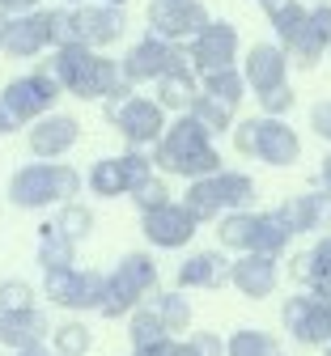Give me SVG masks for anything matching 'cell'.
<instances>
[{
	"mask_svg": "<svg viewBox=\"0 0 331 356\" xmlns=\"http://www.w3.org/2000/svg\"><path fill=\"white\" fill-rule=\"evenodd\" d=\"M128 13L111 5H77V9H52V47L81 42L89 51H102L123 38Z\"/></svg>",
	"mask_w": 331,
	"mask_h": 356,
	"instance_id": "277c9868",
	"label": "cell"
},
{
	"mask_svg": "<svg viewBox=\"0 0 331 356\" xmlns=\"http://www.w3.org/2000/svg\"><path fill=\"white\" fill-rule=\"evenodd\" d=\"M229 280V259L221 250H196L178 263V289H221Z\"/></svg>",
	"mask_w": 331,
	"mask_h": 356,
	"instance_id": "cb8c5ba5",
	"label": "cell"
},
{
	"mask_svg": "<svg viewBox=\"0 0 331 356\" xmlns=\"http://www.w3.org/2000/svg\"><path fill=\"white\" fill-rule=\"evenodd\" d=\"M280 323H285L289 339L302 348H327L331 343V309L310 297V293H293L280 309Z\"/></svg>",
	"mask_w": 331,
	"mask_h": 356,
	"instance_id": "9a60e30c",
	"label": "cell"
},
{
	"mask_svg": "<svg viewBox=\"0 0 331 356\" xmlns=\"http://www.w3.org/2000/svg\"><path fill=\"white\" fill-rule=\"evenodd\" d=\"M200 94L229 106V111H238V102L247 98V81L238 68H221V72H204V85H200Z\"/></svg>",
	"mask_w": 331,
	"mask_h": 356,
	"instance_id": "f1b7e54d",
	"label": "cell"
},
{
	"mask_svg": "<svg viewBox=\"0 0 331 356\" xmlns=\"http://www.w3.org/2000/svg\"><path fill=\"white\" fill-rule=\"evenodd\" d=\"M229 284L238 289L243 297H251V301H263V297H272L276 284H280V267H276V259L243 254V259L229 263Z\"/></svg>",
	"mask_w": 331,
	"mask_h": 356,
	"instance_id": "7402d4cb",
	"label": "cell"
},
{
	"mask_svg": "<svg viewBox=\"0 0 331 356\" xmlns=\"http://www.w3.org/2000/svg\"><path fill=\"white\" fill-rule=\"evenodd\" d=\"M153 174H174V178H187V183H196V178H208L221 165V153L213 145V136L192 119V115H178L174 123H166L162 140L153 145V157H149Z\"/></svg>",
	"mask_w": 331,
	"mask_h": 356,
	"instance_id": "7a4b0ae2",
	"label": "cell"
},
{
	"mask_svg": "<svg viewBox=\"0 0 331 356\" xmlns=\"http://www.w3.org/2000/svg\"><path fill=\"white\" fill-rule=\"evenodd\" d=\"M64 5H68V9H77V5H85V0H64Z\"/></svg>",
	"mask_w": 331,
	"mask_h": 356,
	"instance_id": "681fc988",
	"label": "cell"
},
{
	"mask_svg": "<svg viewBox=\"0 0 331 356\" xmlns=\"http://www.w3.org/2000/svg\"><path fill=\"white\" fill-rule=\"evenodd\" d=\"M149 309L162 318V327H166L170 335L192 327V305H187L183 293H153V305H149Z\"/></svg>",
	"mask_w": 331,
	"mask_h": 356,
	"instance_id": "d6a6232c",
	"label": "cell"
},
{
	"mask_svg": "<svg viewBox=\"0 0 331 356\" xmlns=\"http://www.w3.org/2000/svg\"><path fill=\"white\" fill-rule=\"evenodd\" d=\"M47 335H52V323L38 305L30 309H9V314H0V343L13 348V352H26V348H38Z\"/></svg>",
	"mask_w": 331,
	"mask_h": 356,
	"instance_id": "603a6c76",
	"label": "cell"
},
{
	"mask_svg": "<svg viewBox=\"0 0 331 356\" xmlns=\"http://www.w3.org/2000/svg\"><path fill=\"white\" fill-rule=\"evenodd\" d=\"M153 356H200V352L192 348V339H166Z\"/></svg>",
	"mask_w": 331,
	"mask_h": 356,
	"instance_id": "7bdbcfd3",
	"label": "cell"
},
{
	"mask_svg": "<svg viewBox=\"0 0 331 356\" xmlns=\"http://www.w3.org/2000/svg\"><path fill=\"white\" fill-rule=\"evenodd\" d=\"M187 115H192V119L208 131V136H221V131L233 127V111L221 106V102H213V98H204V94H196V102L187 106Z\"/></svg>",
	"mask_w": 331,
	"mask_h": 356,
	"instance_id": "e575fe53",
	"label": "cell"
},
{
	"mask_svg": "<svg viewBox=\"0 0 331 356\" xmlns=\"http://www.w3.org/2000/svg\"><path fill=\"white\" fill-rule=\"evenodd\" d=\"M238 72H243V81H247V89L255 98L268 94V89L289 85V60H285V51H280L276 42H255Z\"/></svg>",
	"mask_w": 331,
	"mask_h": 356,
	"instance_id": "ffe728a7",
	"label": "cell"
},
{
	"mask_svg": "<svg viewBox=\"0 0 331 356\" xmlns=\"http://www.w3.org/2000/svg\"><path fill=\"white\" fill-rule=\"evenodd\" d=\"M43 72L52 76L64 94L85 98V102H107L119 94H132V85L119 76V60L89 51L81 42H64V47H52V60L43 64Z\"/></svg>",
	"mask_w": 331,
	"mask_h": 356,
	"instance_id": "6da1fadb",
	"label": "cell"
},
{
	"mask_svg": "<svg viewBox=\"0 0 331 356\" xmlns=\"http://www.w3.org/2000/svg\"><path fill=\"white\" fill-rule=\"evenodd\" d=\"M38 0H0V13L5 17H17V13H34Z\"/></svg>",
	"mask_w": 331,
	"mask_h": 356,
	"instance_id": "ee69618b",
	"label": "cell"
},
{
	"mask_svg": "<svg viewBox=\"0 0 331 356\" xmlns=\"http://www.w3.org/2000/svg\"><path fill=\"white\" fill-rule=\"evenodd\" d=\"M30 153L38 157V161H60L77 140H81V123L72 119V115H60V111H52V115H43V119H34L30 123Z\"/></svg>",
	"mask_w": 331,
	"mask_h": 356,
	"instance_id": "d6986e66",
	"label": "cell"
},
{
	"mask_svg": "<svg viewBox=\"0 0 331 356\" xmlns=\"http://www.w3.org/2000/svg\"><path fill=\"white\" fill-rule=\"evenodd\" d=\"M306 13H310V30L318 34V42L331 47V0H318V5L306 9Z\"/></svg>",
	"mask_w": 331,
	"mask_h": 356,
	"instance_id": "ab89813d",
	"label": "cell"
},
{
	"mask_svg": "<svg viewBox=\"0 0 331 356\" xmlns=\"http://www.w3.org/2000/svg\"><path fill=\"white\" fill-rule=\"evenodd\" d=\"M192 348H196L200 356H225V339L213 335V331H196V335H192Z\"/></svg>",
	"mask_w": 331,
	"mask_h": 356,
	"instance_id": "b9f144b4",
	"label": "cell"
},
{
	"mask_svg": "<svg viewBox=\"0 0 331 356\" xmlns=\"http://www.w3.org/2000/svg\"><path fill=\"white\" fill-rule=\"evenodd\" d=\"M157 293V263L153 254L145 250H132L119 259V267L111 276H102V305H98V314L102 318H123L128 309H136L145 297Z\"/></svg>",
	"mask_w": 331,
	"mask_h": 356,
	"instance_id": "8992f818",
	"label": "cell"
},
{
	"mask_svg": "<svg viewBox=\"0 0 331 356\" xmlns=\"http://www.w3.org/2000/svg\"><path fill=\"white\" fill-rule=\"evenodd\" d=\"M102 5H111V9H123V5H128V0H102Z\"/></svg>",
	"mask_w": 331,
	"mask_h": 356,
	"instance_id": "c3c4849f",
	"label": "cell"
},
{
	"mask_svg": "<svg viewBox=\"0 0 331 356\" xmlns=\"http://www.w3.org/2000/svg\"><path fill=\"white\" fill-rule=\"evenodd\" d=\"M0 22H5V13H0Z\"/></svg>",
	"mask_w": 331,
	"mask_h": 356,
	"instance_id": "816d5d0a",
	"label": "cell"
},
{
	"mask_svg": "<svg viewBox=\"0 0 331 356\" xmlns=\"http://www.w3.org/2000/svg\"><path fill=\"white\" fill-rule=\"evenodd\" d=\"M140 229H145L149 246H157V250H183L196 238V220L183 204L170 200V204H162L153 212H140Z\"/></svg>",
	"mask_w": 331,
	"mask_h": 356,
	"instance_id": "ac0fdd59",
	"label": "cell"
},
{
	"mask_svg": "<svg viewBox=\"0 0 331 356\" xmlns=\"http://www.w3.org/2000/svg\"><path fill=\"white\" fill-rule=\"evenodd\" d=\"M43 297L56 301L72 314L102 305V272H85V267H60V272H43Z\"/></svg>",
	"mask_w": 331,
	"mask_h": 356,
	"instance_id": "7c38bea8",
	"label": "cell"
},
{
	"mask_svg": "<svg viewBox=\"0 0 331 356\" xmlns=\"http://www.w3.org/2000/svg\"><path fill=\"white\" fill-rule=\"evenodd\" d=\"M293 89L289 85H280V89H268V94H259V106H263V115L268 119H285L289 111H293Z\"/></svg>",
	"mask_w": 331,
	"mask_h": 356,
	"instance_id": "f35d334b",
	"label": "cell"
},
{
	"mask_svg": "<svg viewBox=\"0 0 331 356\" xmlns=\"http://www.w3.org/2000/svg\"><path fill=\"white\" fill-rule=\"evenodd\" d=\"M145 22H149V34L166 42H183V38H196L213 17L200 0H149Z\"/></svg>",
	"mask_w": 331,
	"mask_h": 356,
	"instance_id": "5bb4252c",
	"label": "cell"
},
{
	"mask_svg": "<svg viewBox=\"0 0 331 356\" xmlns=\"http://www.w3.org/2000/svg\"><path fill=\"white\" fill-rule=\"evenodd\" d=\"M17 356H52V352H47V348L38 343V348H26V352H17Z\"/></svg>",
	"mask_w": 331,
	"mask_h": 356,
	"instance_id": "7dc6e473",
	"label": "cell"
},
{
	"mask_svg": "<svg viewBox=\"0 0 331 356\" xmlns=\"http://www.w3.org/2000/svg\"><path fill=\"white\" fill-rule=\"evenodd\" d=\"M331 276V234H323L310 250H306V284H314V280H327ZM302 284V289H306Z\"/></svg>",
	"mask_w": 331,
	"mask_h": 356,
	"instance_id": "74e56055",
	"label": "cell"
},
{
	"mask_svg": "<svg viewBox=\"0 0 331 356\" xmlns=\"http://www.w3.org/2000/svg\"><path fill=\"white\" fill-rule=\"evenodd\" d=\"M132 200H136V208H140V212H153V208L170 204V187H166V178H162V174H149L145 183L132 191Z\"/></svg>",
	"mask_w": 331,
	"mask_h": 356,
	"instance_id": "8d00e7d4",
	"label": "cell"
},
{
	"mask_svg": "<svg viewBox=\"0 0 331 356\" xmlns=\"http://www.w3.org/2000/svg\"><path fill=\"white\" fill-rule=\"evenodd\" d=\"M251 225H255V212H225V216L217 220V242H221L225 250H243V254H247Z\"/></svg>",
	"mask_w": 331,
	"mask_h": 356,
	"instance_id": "836d02e7",
	"label": "cell"
},
{
	"mask_svg": "<svg viewBox=\"0 0 331 356\" xmlns=\"http://www.w3.org/2000/svg\"><path fill=\"white\" fill-rule=\"evenodd\" d=\"M276 216L289 225V234H331V195L327 191H302L276 208Z\"/></svg>",
	"mask_w": 331,
	"mask_h": 356,
	"instance_id": "44dd1931",
	"label": "cell"
},
{
	"mask_svg": "<svg viewBox=\"0 0 331 356\" xmlns=\"http://www.w3.org/2000/svg\"><path fill=\"white\" fill-rule=\"evenodd\" d=\"M318 178H323V191L331 195V153L323 157V165H318Z\"/></svg>",
	"mask_w": 331,
	"mask_h": 356,
	"instance_id": "f6af8a7d",
	"label": "cell"
},
{
	"mask_svg": "<svg viewBox=\"0 0 331 356\" xmlns=\"http://www.w3.org/2000/svg\"><path fill=\"white\" fill-rule=\"evenodd\" d=\"M52 47V9H34L0 22V51L13 60H34Z\"/></svg>",
	"mask_w": 331,
	"mask_h": 356,
	"instance_id": "2e32d148",
	"label": "cell"
},
{
	"mask_svg": "<svg viewBox=\"0 0 331 356\" xmlns=\"http://www.w3.org/2000/svg\"><path fill=\"white\" fill-rule=\"evenodd\" d=\"M225 356H280V343H276V335H268V331L243 327V331H233V335L225 339Z\"/></svg>",
	"mask_w": 331,
	"mask_h": 356,
	"instance_id": "1f68e13d",
	"label": "cell"
},
{
	"mask_svg": "<svg viewBox=\"0 0 331 356\" xmlns=\"http://www.w3.org/2000/svg\"><path fill=\"white\" fill-rule=\"evenodd\" d=\"M128 335H132V356H153L166 339H174L166 327H162V318L153 314V309L149 305H136L132 309V318H128Z\"/></svg>",
	"mask_w": 331,
	"mask_h": 356,
	"instance_id": "4316f807",
	"label": "cell"
},
{
	"mask_svg": "<svg viewBox=\"0 0 331 356\" xmlns=\"http://www.w3.org/2000/svg\"><path fill=\"white\" fill-rule=\"evenodd\" d=\"M149 174H153L149 157L132 149V153H123V157H102V161H93V170L85 174V183H89L93 195L119 200V195H132Z\"/></svg>",
	"mask_w": 331,
	"mask_h": 356,
	"instance_id": "8fae6325",
	"label": "cell"
},
{
	"mask_svg": "<svg viewBox=\"0 0 331 356\" xmlns=\"http://www.w3.org/2000/svg\"><path fill=\"white\" fill-rule=\"evenodd\" d=\"M34 305V284L30 280H0V314H9V309H30Z\"/></svg>",
	"mask_w": 331,
	"mask_h": 356,
	"instance_id": "d590c367",
	"label": "cell"
},
{
	"mask_svg": "<svg viewBox=\"0 0 331 356\" xmlns=\"http://www.w3.org/2000/svg\"><path fill=\"white\" fill-rule=\"evenodd\" d=\"M293 234L289 225L280 220L276 212H255V225H251V242H247V254H263V259H280L289 250Z\"/></svg>",
	"mask_w": 331,
	"mask_h": 356,
	"instance_id": "484cf974",
	"label": "cell"
},
{
	"mask_svg": "<svg viewBox=\"0 0 331 356\" xmlns=\"http://www.w3.org/2000/svg\"><path fill=\"white\" fill-rule=\"evenodd\" d=\"M107 119L115 123V131H119L132 149L157 145L162 131H166V111H162L153 98H136V94L107 98Z\"/></svg>",
	"mask_w": 331,
	"mask_h": 356,
	"instance_id": "30bf717a",
	"label": "cell"
},
{
	"mask_svg": "<svg viewBox=\"0 0 331 356\" xmlns=\"http://www.w3.org/2000/svg\"><path fill=\"white\" fill-rule=\"evenodd\" d=\"M255 200V178L243 170H217L208 178H196L183 195V208L192 212L196 225L204 220H221L225 212H247V204Z\"/></svg>",
	"mask_w": 331,
	"mask_h": 356,
	"instance_id": "5b68a950",
	"label": "cell"
},
{
	"mask_svg": "<svg viewBox=\"0 0 331 356\" xmlns=\"http://www.w3.org/2000/svg\"><path fill=\"white\" fill-rule=\"evenodd\" d=\"M13 131H17V123H13L5 111H0V136H13Z\"/></svg>",
	"mask_w": 331,
	"mask_h": 356,
	"instance_id": "bcb514c9",
	"label": "cell"
},
{
	"mask_svg": "<svg viewBox=\"0 0 331 356\" xmlns=\"http://www.w3.org/2000/svg\"><path fill=\"white\" fill-rule=\"evenodd\" d=\"M310 127H314V136H323L331 145V102H314L310 106Z\"/></svg>",
	"mask_w": 331,
	"mask_h": 356,
	"instance_id": "60d3db41",
	"label": "cell"
},
{
	"mask_svg": "<svg viewBox=\"0 0 331 356\" xmlns=\"http://www.w3.org/2000/svg\"><path fill=\"white\" fill-rule=\"evenodd\" d=\"M52 225L72 242V246H81L89 234H93V225H98V220H93V212L85 208V204H77V200H68V204H60V216L52 220Z\"/></svg>",
	"mask_w": 331,
	"mask_h": 356,
	"instance_id": "4dcf8cb0",
	"label": "cell"
},
{
	"mask_svg": "<svg viewBox=\"0 0 331 356\" xmlns=\"http://www.w3.org/2000/svg\"><path fill=\"white\" fill-rule=\"evenodd\" d=\"M77 263V246L47 220V225H38V267L43 272H60V267H72Z\"/></svg>",
	"mask_w": 331,
	"mask_h": 356,
	"instance_id": "83f0119b",
	"label": "cell"
},
{
	"mask_svg": "<svg viewBox=\"0 0 331 356\" xmlns=\"http://www.w3.org/2000/svg\"><path fill=\"white\" fill-rule=\"evenodd\" d=\"M47 339H52V356H85L93 348V331L85 323H77V318L52 327V335H47Z\"/></svg>",
	"mask_w": 331,
	"mask_h": 356,
	"instance_id": "f546056e",
	"label": "cell"
},
{
	"mask_svg": "<svg viewBox=\"0 0 331 356\" xmlns=\"http://www.w3.org/2000/svg\"><path fill=\"white\" fill-rule=\"evenodd\" d=\"M85 178L68 165V161H30L22 170H13L9 178V204L13 208H47V204H68L81 195Z\"/></svg>",
	"mask_w": 331,
	"mask_h": 356,
	"instance_id": "3957f363",
	"label": "cell"
},
{
	"mask_svg": "<svg viewBox=\"0 0 331 356\" xmlns=\"http://www.w3.org/2000/svg\"><path fill=\"white\" fill-rule=\"evenodd\" d=\"M233 60H238V30L229 22H208L187 47L192 72H221V68H233Z\"/></svg>",
	"mask_w": 331,
	"mask_h": 356,
	"instance_id": "e0dca14e",
	"label": "cell"
},
{
	"mask_svg": "<svg viewBox=\"0 0 331 356\" xmlns=\"http://www.w3.org/2000/svg\"><path fill=\"white\" fill-rule=\"evenodd\" d=\"M327 356H331V343H327Z\"/></svg>",
	"mask_w": 331,
	"mask_h": 356,
	"instance_id": "f907efd6",
	"label": "cell"
},
{
	"mask_svg": "<svg viewBox=\"0 0 331 356\" xmlns=\"http://www.w3.org/2000/svg\"><path fill=\"white\" fill-rule=\"evenodd\" d=\"M259 5H263V0H259Z\"/></svg>",
	"mask_w": 331,
	"mask_h": 356,
	"instance_id": "f5cc1de1",
	"label": "cell"
},
{
	"mask_svg": "<svg viewBox=\"0 0 331 356\" xmlns=\"http://www.w3.org/2000/svg\"><path fill=\"white\" fill-rule=\"evenodd\" d=\"M60 102V85L47 76L43 68L38 72H26V76H13L5 89H0V111H5L17 127L43 119V115H52Z\"/></svg>",
	"mask_w": 331,
	"mask_h": 356,
	"instance_id": "9c48e42d",
	"label": "cell"
},
{
	"mask_svg": "<svg viewBox=\"0 0 331 356\" xmlns=\"http://www.w3.org/2000/svg\"><path fill=\"white\" fill-rule=\"evenodd\" d=\"M233 153L243 157H259L268 165H293L302 157V136L285 123V119H243L233 123Z\"/></svg>",
	"mask_w": 331,
	"mask_h": 356,
	"instance_id": "52a82bcc",
	"label": "cell"
},
{
	"mask_svg": "<svg viewBox=\"0 0 331 356\" xmlns=\"http://www.w3.org/2000/svg\"><path fill=\"white\" fill-rule=\"evenodd\" d=\"M263 9H268V22L276 30V47L285 51V60L310 72L323 60L327 47L318 42V34L310 30V13L302 9V0H263Z\"/></svg>",
	"mask_w": 331,
	"mask_h": 356,
	"instance_id": "ba28073f",
	"label": "cell"
},
{
	"mask_svg": "<svg viewBox=\"0 0 331 356\" xmlns=\"http://www.w3.org/2000/svg\"><path fill=\"white\" fill-rule=\"evenodd\" d=\"M153 85H157V98H153V102H157L162 111H178V115H187V106H192V102H196V94H200L192 64H178V68L162 72Z\"/></svg>",
	"mask_w": 331,
	"mask_h": 356,
	"instance_id": "d4e9b609",
	"label": "cell"
},
{
	"mask_svg": "<svg viewBox=\"0 0 331 356\" xmlns=\"http://www.w3.org/2000/svg\"><path fill=\"white\" fill-rule=\"evenodd\" d=\"M178 64H187V51L178 47V42H166V38H157V34H145V38H140L136 47L119 60V76H123L128 85H145V81H157L162 72L178 68Z\"/></svg>",
	"mask_w": 331,
	"mask_h": 356,
	"instance_id": "4fadbf2b",
	"label": "cell"
}]
</instances>
